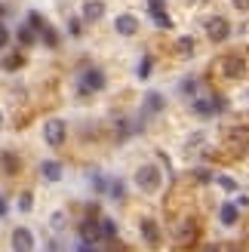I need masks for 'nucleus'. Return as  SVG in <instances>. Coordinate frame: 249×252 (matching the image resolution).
Wrapping results in <instances>:
<instances>
[{
  "instance_id": "obj_23",
  "label": "nucleus",
  "mask_w": 249,
  "mask_h": 252,
  "mask_svg": "<svg viewBox=\"0 0 249 252\" xmlns=\"http://www.w3.org/2000/svg\"><path fill=\"white\" fill-rule=\"evenodd\" d=\"M216 185H221L225 191H234V188H237V182H234V179H228V175H218V179H216Z\"/></svg>"
},
{
  "instance_id": "obj_3",
  "label": "nucleus",
  "mask_w": 249,
  "mask_h": 252,
  "mask_svg": "<svg viewBox=\"0 0 249 252\" xmlns=\"http://www.w3.org/2000/svg\"><path fill=\"white\" fill-rule=\"evenodd\" d=\"M98 90H105V74L98 71V68H90V71L83 74V80H80V95L98 93Z\"/></svg>"
},
{
  "instance_id": "obj_29",
  "label": "nucleus",
  "mask_w": 249,
  "mask_h": 252,
  "mask_svg": "<svg viewBox=\"0 0 249 252\" xmlns=\"http://www.w3.org/2000/svg\"><path fill=\"white\" fill-rule=\"evenodd\" d=\"M62 224H65V216H62V212H56V216H53V228L59 231V228H62Z\"/></svg>"
},
{
  "instance_id": "obj_21",
  "label": "nucleus",
  "mask_w": 249,
  "mask_h": 252,
  "mask_svg": "<svg viewBox=\"0 0 249 252\" xmlns=\"http://www.w3.org/2000/svg\"><path fill=\"white\" fill-rule=\"evenodd\" d=\"M3 166H6V172H9V175H12V172H19V157L3 154Z\"/></svg>"
},
{
  "instance_id": "obj_14",
  "label": "nucleus",
  "mask_w": 249,
  "mask_h": 252,
  "mask_svg": "<svg viewBox=\"0 0 249 252\" xmlns=\"http://www.w3.org/2000/svg\"><path fill=\"white\" fill-rule=\"evenodd\" d=\"M98 234H102V240H114V237H117V224L111 219H102V221H98Z\"/></svg>"
},
{
  "instance_id": "obj_31",
  "label": "nucleus",
  "mask_w": 249,
  "mask_h": 252,
  "mask_svg": "<svg viewBox=\"0 0 249 252\" xmlns=\"http://www.w3.org/2000/svg\"><path fill=\"white\" fill-rule=\"evenodd\" d=\"M194 90H197L194 80H185V83H182V93H194Z\"/></svg>"
},
{
  "instance_id": "obj_10",
  "label": "nucleus",
  "mask_w": 249,
  "mask_h": 252,
  "mask_svg": "<svg viewBox=\"0 0 249 252\" xmlns=\"http://www.w3.org/2000/svg\"><path fill=\"white\" fill-rule=\"evenodd\" d=\"M142 234H145L148 246H160V231H157V221L154 219H145L142 221Z\"/></svg>"
},
{
  "instance_id": "obj_4",
  "label": "nucleus",
  "mask_w": 249,
  "mask_h": 252,
  "mask_svg": "<svg viewBox=\"0 0 249 252\" xmlns=\"http://www.w3.org/2000/svg\"><path fill=\"white\" fill-rule=\"evenodd\" d=\"M206 34H209V40H213V43H221V40H228L231 25L221 19V16H216V19H209V22H206Z\"/></svg>"
},
{
  "instance_id": "obj_19",
  "label": "nucleus",
  "mask_w": 249,
  "mask_h": 252,
  "mask_svg": "<svg viewBox=\"0 0 249 252\" xmlns=\"http://www.w3.org/2000/svg\"><path fill=\"white\" fill-rule=\"evenodd\" d=\"M176 46H179V56H191L194 53V40H191V37H182Z\"/></svg>"
},
{
  "instance_id": "obj_13",
  "label": "nucleus",
  "mask_w": 249,
  "mask_h": 252,
  "mask_svg": "<svg viewBox=\"0 0 249 252\" xmlns=\"http://www.w3.org/2000/svg\"><path fill=\"white\" fill-rule=\"evenodd\" d=\"M40 172H43L46 182H59V179H62V163H56V160H43V163H40Z\"/></svg>"
},
{
  "instance_id": "obj_9",
  "label": "nucleus",
  "mask_w": 249,
  "mask_h": 252,
  "mask_svg": "<svg viewBox=\"0 0 249 252\" xmlns=\"http://www.w3.org/2000/svg\"><path fill=\"white\" fill-rule=\"evenodd\" d=\"M160 111H163V95H160V93H148L145 105H142V114H160Z\"/></svg>"
},
{
  "instance_id": "obj_7",
  "label": "nucleus",
  "mask_w": 249,
  "mask_h": 252,
  "mask_svg": "<svg viewBox=\"0 0 249 252\" xmlns=\"http://www.w3.org/2000/svg\"><path fill=\"white\" fill-rule=\"evenodd\" d=\"M194 111L197 114H216V111H225V98H194Z\"/></svg>"
},
{
  "instance_id": "obj_8",
  "label": "nucleus",
  "mask_w": 249,
  "mask_h": 252,
  "mask_svg": "<svg viewBox=\"0 0 249 252\" xmlns=\"http://www.w3.org/2000/svg\"><path fill=\"white\" fill-rule=\"evenodd\" d=\"M102 16H105V3H102V0H86L83 19H86V22H98Z\"/></svg>"
},
{
  "instance_id": "obj_16",
  "label": "nucleus",
  "mask_w": 249,
  "mask_h": 252,
  "mask_svg": "<svg viewBox=\"0 0 249 252\" xmlns=\"http://www.w3.org/2000/svg\"><path fill=\"white\" fill-rule=\"evenodd\" d=\"M105 191H108V197L123 200V182H120V179H111V182L105 185Z\"/></svg>"
},
{
  "instance_id": "obj_24",
  "label": "nucleus",
  "mask_w": 249,
  "mask_h": 252,
  "mask_svg": "<svg viewBox=\"0 0 249 252\" xmlns=\"http://www.w3.org/2000/svg\"><path fill=\"white\" fill-rule=\"evenodd\" d=\"M231 142H249V129H237V132H228Z\"/></svg>"
},
{
  "instance_id": "obj_32",
  "label": "nucleus",
  "mask_w": 249,
  "mask_h": 252,
  "mask_svg": "<svg viewBox=\"0 0 249 252\" xmlns=\"http://www.w3.org/2000/svg\"><path fill=\"white\" fill-rule=\"evenodd\" d=\"M234 6H237V9H249V0H234Z\"/></svg>"
},
{
  "instance_id": "obj_25",
  "label": "nucleus",
  "mask_w": 249,
  "mask_h": 252,
  "mask_svg": "<svg viewBox=\"0 0 249 252\" xmlns=\"http://www.w3.org/2000/svg\"><path fill=\"white\" fill-rule=\"evenodd\" d=\"M28 25H31V28H37V31H40V28H43L46 22H43L40 16H37V12H28Z\"/></svg>"
},
{
  "instance_id": "obj_15",
  "label": "nucleus",
  "mask_w": 249,
  "mask_h": 252,
  "mask_svg": "<svg viewBox=\"0 0 249 252\" xmlns=\"http://www.w3.org/2000/svg\"><path fill=\"white\" fill-rule=\"evenodd\" d=\"M234 221H237V206H234V203H225V206H221V224H228V228H231Z\"/></svg>"
},
{
  "instance_id": "obj_1",
  "label": "nucleus",
  "mask_w": 249,
  "mask_h": 252,
  "mask_svg": "<svg viewBox=\"0 0 249 252\" xmlns=\"http://www.w3.org/2000/svg\"><path fill=\"white\" fill-rule=\"evenodd\" d=\"M43 138H46L49 148H62L65 145V120H59V117L46 120L43 123Z\"/></svg>"
},
{
  "instance_id": "obj_26",
  "label": "nucleus",
  "mask_w": 249,
  "mask_h": 252,
  "mask_svg": "<svg viewBox=\"0 0 249 252\" xmlns=\"http://www.w3.org/2000/svg\"><path fill=\"white\" fill-rule=\"evenodd\" d=\"M31 206H34V197H31V194H22V200H19V209H22V212H28Z\"/></svg>"
},
{
  "instance_id": "obj_18",
  "label": "nucleus",
  "mask_w": 249,
  "mask_h": 252,
  "mask_svg": "<svg viewBox=\"0 0 249 252\" xmlns=\"http://www.w3.org/2000/svg\"><path fill=\"white\" fill-rule=\"evenodd\" d=\"M19 40H22L25 46H31V43L37 40V37H34V28H31V25H25V28L19 31Z\"/></svg>"
},
{
  "instance_id": "obj_17",
  "label": "nucleus",
  "mask_w": 249,
  "mask_h": 252,
  "mask_svg": "<svg viewBox=\"0 0 249 252\" xmlns=\"http://www.w3.org/2000/svg\"><path fill=\"white\" fill-rule=\"evenodd\" d=\"M40 34H43V43H46V46H59V34H56L53 28H49V25H43Z\"/></svg>"
},
{
  "instance_id": "obj_12",
  "label": "nucleus",
  "mask_w": 249,
  "mask_h": 252,
  "mask_svg": "<svg viewBox=\"0 0 249 252\" xmlns=\"http://www.w3.org/2000/svg\"><path fill=\"white\" fill-rule=\"evenodd\" d=\"M80 240H83V243H98V240H102V234H98V224H95V221H83V224H80Z\"/></svg>"
},
{
  "instance_id": "obj_33",
  "label": "nucleus",
  "mask_w": 249,
  "mask_h": 252,
  "mask_svg": "<svg viewBox=\"0 0 249 252\" xmlns=\"http://www.w3.org/2000/svg\"><path fill=\"white\" fill-rule=\"evenodd\" d=\"M6 209H9V206H6V200H3V197H0V219H3V216H6Z\"/></svg>"
},
{
  "instance_id": "obj_34",
  "label": "nucleus",
  "mask_w": 249,
  "mask_h": 252,
  "mask_svg": "<svg viewBox=\"0 0 249 252\" xmlns=\"http://www.w3.org/2000/svg\"><path fill=\"white\" fill-rule=\"evenodd\" d=\"M77 252H93V243H90V246H86V243H83V246H77Z\"/></svg>"
},
{
  "instance_id": "obj_35",
  "label": "nucleus",
  "mask_w": 249,
  "mask_h": 252,
  "mask_svg": "<svg viewBox=\"0 0 249 252\" xmlns=\"http://www.w3.org/2000/svg\"><path fill=\"white\" fill-rule=\"evenodd\" d=\"M203 252H218V249H216V246H206V249H203Z\"/></svg>"
},
{
  "instance_id": "obj_11",
  "label": "nucleus",
  "mask_w": 249,
  "mask_h": 252,
  "mask_svg": "<svg viewBox=\"0 0 249 252\" xmlns=\"http://www.w3.org/2000/svg\"><path fill=\"white\" fill-rule=\"evenodd\" d=\"M114 28H117L123 37H132L135 31H139V22H135V16H120V19L114 22Z\"/></svg>"
},
{
  "instance_id": "obj_28",
  "label": "nucleus",
  "mask_w": 249,
  "mask_h": 252,
  "mask_svg": "<svg viewBox=\"0 0 249 252\" xmlns=\"http://www.w3.org/2000/svg\"><path fill=\"white\" fill-rule=\"evenodd\" d=\"M148 9H151V16L154 12H163V0H148Z\"/></svg>"
},
{
  "instance_id": "obj_2",
  "label": "nucleus",
  "mask_w": 249,
  "mask_h": 252,
  "mask_svg": "<svg viewBox=\"0 0 249 252\" xmlns=\"http://www.w3.org/2000/svg\"><path fill=\"white\" fill-rule=\"evenodd\" d=\"M135 182H139V188L145 194H154L157 188H160V169L154 166H142L139 172H135Z\"/></svg>"
},
{
  "instance_id": "obj_6",
  "label": "nucleus",
  "mask_w": 249,
  "mask_h": 252,
  "mask_svg": "<svg viewBox=\"0 0 249 252\" xmlns=\"http://www.w3.org/2000/svg\"><path fill=\"white\" fill-rule=\"evenodd\" d=\"M12 249L16 252H31L34 249V234L28 228H16L12 231Z\"/></svg>"
},
{
  "instance_id": "obj_22",
  "label": "nucleus",
  "mask_w": 249,
  "mask_h": 252,
  "mask_svg": "<svg viewBox=\"0 0 249 252\" xmlns=\"http://www.w3.org/2000/svg\"><path fill=\"white\" fill-rule=\"evenodd\" d=\"M135 74H139L142 80L148 77V74H151V56H145V59H142V65H139V71H135Z\"/></svg>"
},
{
  "instance_id": "obj_27",
  "label": "nucleus",
  "mask_w": 249,
  "mask_h": 252,
  "mask_svg": "<svg viewBox=\"0 0 249 252\" xmlns=\"http://www.w3.org/2000/svg\"><path fill=\"white\" fill-rule=\"evenodd\" d=\"M6 43H9V31H6V25L0 22V49H3Z\"/></svg>"
},
{
  "instance_id": "obj_5",
  "label": "nucleus",
  "mask_w": 249,
  "mask_h": 252,
  "mask_svg": "<svg viewBox=\"0 0 249 252\" xmlns=\"http://www.w3.org/2000/svg\"><path fill=\"white\" fill-rule=\"evenodd\" d=\"M218 71L225 74V77H243V74H246V62L240 56H225L218 62Z\"/></svg>"
},
{
  "instance_id": "obj_30",
  "label": "nucleus",
  "mask_w": 249,
  "mask_h": 252,
  "mask_svg": "<svg viewBox=\"0 0 249 252\" xmlns=\"http://www.w3.org/2000/svg\"><path fill=\"white\" fill-rule=\"evenodd\" d=\"M3 65H6V68H19V65H22V59H19V56H12V59L3 62Z\"/></svg>"
},
{
  "instance_id": "obj_20",
  "label": "nucleus",
  "mask_w": 249,
  "mask_h": 252,
  "mask_svg": "<svg viewBox=\"0 0 249 252\" xmlns=\"http://www.w3.org/2000/svg\"><path fill=\"white\" fill-rule=\"evenodd\" d=\"M154 25H157V28H172V19L166 16V9L163 12H154Z\"/></svg>"
}]
</instances>
